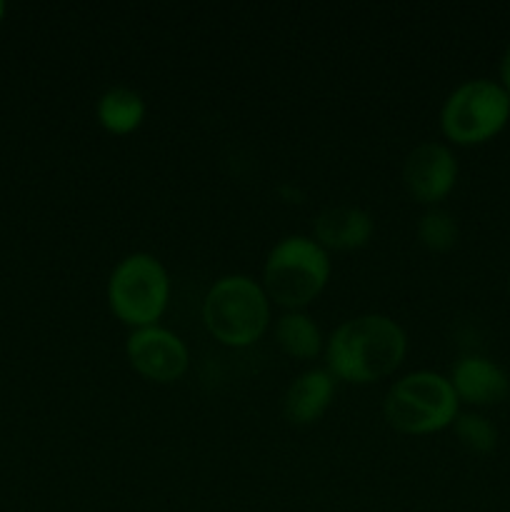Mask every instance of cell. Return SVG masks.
Here are the masks:
<instances>
[{
  "instance_id": "1",
  "label": "cell",
  "mask_w": 510,
  "mask_h": 512,
  "mask_svg": "<svg viewBox=\"0 0 510 512\" xmlns=\"http://www.w3.org/2000/svg\"><path fill=\"white\" fill-rule=\"evenodd\" d=\"M408 353V335L398 320L380 313L343 320L325 340V370L335 380L370 385L393 375Z\"/></svg>"
},
{
  "instance_id": "2",
  "label": "cell",
  "mask_w": 510,
  "mask_h": 512,
  "mask_svg": "<svg viewBox=\"0 0 510 512\" xmlns=\"http://www.w3.org/2000/svg\"><path fill=\"white\" fill-rule=\"evenodd\" d=\"M330 253L308 235H288L270 248L263 265V290L270 303L303 310L330 280Z\"/></svg>"
},
{
  "instance_id": "3",
  "label": "cell",
  "mask_w": 510,
  "mask_h": 512,
  "mask_svg": "<svg viewBox=\"0 0 510 512\" xmlns=\"http://www.w3.org/2000/svg\"><path fill=\"white\" fill-rule=\"evenodd\" d=\"M203 323L218 343L248 348L270 325V298L250 275H223L203 298Z\"/></svg>"
},
{
  "instance_id": "4",
  "label": "cell",
  "mask_w": 510,
  "mask_h": 512,
  "mask_svg": "<svg viewBox=\"0 0 510 512\" xmlns=\"http://www.w3.org/2000/svg\"><path fill=\"white\" fill-rule=\"evenodd\" d=\"M383 415L398 433L430 435L455 423L460 400L445 375L418 370L390 385L383 400Z\"/></svg>"
},
{
  "instance_id": "5",
  "label": "cell",
  "mask_w": 510,
  "mask_h": 512,
  "mask_svg": "<svg viewBox=\"0 0 510 512\" xmlns=\"http://www.w3.org/2000/svg\"><path fill=\"white\" fill-rule=\"evenodd\" d=\"M108 305L120 323L133 330L158 325L170 300V275L150 253H130L108 278Z\"/></svg>"
},
{
  "instance_id": "6",
  "label": "cell",
  "mask_w": 510,
  "mask_h": 512,
  "mask_svg": "<svg viewBox=\"0 0 510 512\" xmlns=\"http://www.w3.org/2000/svg\"><path fill=\"white\" fill-rule=\"evenodd\" d=\"M510 120V95L488 78L460 83L440 108V130L455 145L493 140Z\"/></svg>"
},
{
  "instance_id": "7",
  "label": "cell",
  "mask_w": 510,
  "mask_h": 512,
  "mask_svg": "<svg viewBox=\"0 0 510 512\" xmlns=\"http://www.w3.org/2000/svg\"><path fill=\"white\" fill-rule=\"evenodd\" d=\"M125 355L130 368L153 383H175L190 365L188 345L183 338L160 325L130 330Z\"/></svg>"
},
{
  "instance_id": "8",
  "label": "cell",
  "mask_w": 510,
  "mask_h": 512,
  "mask_svg": "<svg viewBox=\"0 0 510 512\" xmlns=\"http://www.w3.org/2000/svg\"><path fill=\"white\" fill-rule=\"evenodd\" d=\"M458 183V160L445 143L425 140L415 145L403 163V185L413 200L435 208Z\"/></svg>"
},
{
  "instance_id": "9",
  "label": "cell",
  "mask_w": 510,
  "mask_h": 512,
  "mask_svg": "<svg viewBox=\"0 0 510 512\" xmlns=\"http://www.w3.org/2000/svg\"><path fill=\"white\" fill-rule=\"evenodd\" d=\"M450 385L460 403L490 408L510 395V378L498 363L483 355H463L450 370Z\"/></svg>"
},
{
  "instance_id": "10",
  "label": "cell",
  "mask_w": 510,
  "mask_h": 512,
  "mask_svg": "<svg viewBox=\"0 0 510 512\" xmlns=\"http://www.w3.org/2000/svg\"><path fill=\"white\" fill-rule=\"evenodd\" d=\"M375 223L368 210L358 205H330L320 210L313 223V240L325 250H358L370 243Z\"/></svg>"
},
{
  "instance_id": "11",
  "label": "cell",
  "mask_w": 510,
  "mask_h": 512,
  "mask_svg": "<svg viewBox=\"0 0 510 512\" xmlns=\"http://www.w3.org/2000/svg\"><path fill=\"white\" fill-rule=\"evenodd\" d=\"M338 380L325 368L300 373L283 395V415L293 425H313L323 418L335 400Z\"/></svg>"
},
{
  "instance_id": "12",
  "label": "cell",
  "mask_w": 510,
  "mask_h": 512,
  "mask_svg": "<svg viewBox=\"0 0 510 512\" xmlns=\"http://www.w3.org/2000/svg\"><path fill=\"white\" fill-rule=\"evenodd\" d=\"M145 100L143 95L128 85H113L105 90L95 105L100 128L110 135H128L138 130L145 120Z\"/></svg>"
},
{
  "instance_id": "13",
  "label": "cell",
  "mask_w": 510,
  "mask_h": 512,
  "mask_svg": "<svg viewBox=\"0 0 510 512\" xmlns=\"http://www.w3.org/2000/svg\"><path fill=\"white\" fill-rule=\"evenodd\" d=\"M275 343L295 360H313L325 350L318 323L303 310H285L275 323Z\"/></svg>"
},
{
  "instance_id": "14",
  "label": "cell",
  "mask_w": 510,
  "mask_h": 512,
  "mask_svg": "<svg viewBox=\"0 0 510 512\" xmlns=\"http://www.w3.org/2000/svg\"><path fill=\"white\" fill-rule=\"evenodd\" d=\"M458 220L443 208H428L418 220V240L430 253H448L458 243Z\"/></svg>"
},
{
  "instance_id": "15",
  "label": "cell",
  "mask_w": 510,
  "mask_h": 512,
  "mask_svg": "<svg viewBox=\"0 0 510 512\" xmlns=\"http://www.w3.org/2000/svg\"><path fill=\"white\" fill-rule=\"evenodd\" d=\"M450 428H453L458 443L475 455L493 453L495 445H498V430L485 415L460 413Z\"/></svg>"
},
{
  "instance_id": "16",
  "label": "cell",
  "mask_w": 510,
  "mask_h": 512,
  "mask_svg": "<svg viewBox=\"0 0 510 512\" xmlns=\"http://www.w3.org/2000/svg\"><path fill=\"white\" fill-rule=\"evenodd\" d=\"M498 75H500V80H498V83L503 85V90H505V93L510 95V45H508V48H505L503 58H500V65H498Z\"/></svg>"
},
{
  "instance_id": "17",
  "label": "cell",
  "mask_w": 510,
  "mask_h": 512,
  "mask_svg": "<svg viewBox=\"0 0 510 512\" xmlns=\"http://www.w3.org/2000/svg\"><path fill=\"white\" fill-rule=\"evenodd\" d=\"M3 13H5V3L0 0V20H3Z\"/></svg>"
},
{
  "instance_id": "18",
  "label": "cell",
  "mask_w": 510,
  "mask_h": 512,
  "mask_svg": "<svg viewBox=\"0 0 510 512\" xmlns=\"http://www.w3.org/2000/svg\"><path fill=\"white\" fill-rule=\"evenodd\" d=\"M508 288H510V280H508Z\"/></svg>"
}]
</instances>
